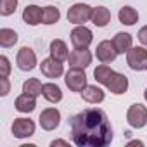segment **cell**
I'll list each match as a JSON object with an SVG mask.
<instances>
[{
    "instance_id": "cell-8",
    "label": "cell",
    "mask_w": 147,
    "mask_h": 147,
    "mask_svg": "<svg viewBox=\"0 0 147 147\" xmlns=\"http://www.w3.org/2000/svg\"><path fill=\"white\" fill-rule=\"evenodd\" d=\"M67 62H69V67L87 69L92 64V52L88 49H75V50L69 52Z\"/></svg>"
},
{
    "instance_id": "cell-22",
    "label": "cell",
    "mask_w": 147,
    "mask_h": 147,
    "mask_svg": "<svg viewBox=\"0 0 147 147\" xmlns=\"http://www.w3.org/2000/svg\"><path fill=\"white\" fill-rule=\"evenodd\" d=\"M114 75V69L113 67H109L107 64H99L95 69H94V76H95V82L97 83H100V85H107L109 83V80H111V76Z\"/></svg>"
},
{
    "instance_id": "cell-9",
    "label": "cell",
    "mask_w": 147,
    "mask_h": 147,
    "mask_svg": "<svg viewBox=\"0 0 147 147\" xmlns=\"http://www.w3.org/2000/svg\"><path fill=\"white\" fill-rule=\"evenodd\" d=\"M11 131L16 138H28L35 133V121L30 118H16L11 126Z\"/></svg>"
},
{
    "instance_id": "cell-23",
    "label": "cell",
    "mask_w": 147,
    "mask_h": 147,
    "mask_svg": "<svg viewBox=\"0 0 147 147\" xmlns=\"http://www.w3.org/2000/svg\"><path fill=\"white\" fill-rule=\"evenodd\" d=\"M18 43V33L11 28H2L0 30V45L4 49H9V47H14Z\"/></svg>"
},
{
    "instance_id": "cell-21",
    "label": "cell",
    "mask_w": 147,
    "mask_h": 147,
    "mask_svg": "<svg viewBox=\"0 0 147 147\" xmlns=\"http://www.w3.org/2000/svg\"><path fill=\"white\" fill-rule=\"evenodd\" d=\"M42 95L49 100V102H52V104H57V102H61L62 100V90L55 85V83H43V88H42Z\"/></svg>"
},
{
    "instance_id": "cell-26",
    "label": "cell",
    "mask_w": 147,
    "mask_h": 147,
    "mask_svg": "<svg viewBox=\"0 0 147 147\" xmlns=\"http://www.w3.org/2000/svg\"><path fill=\"white\" fill-rule=\"evenodd\" d=\"M18 9V0H0V14L11 16Z\"/></svg>"
},
{
    "instance_id": "cell-25",
    "label": "cell",
    "mask_w": 147,
    "mask_h": 147,
    "mask_svg": "<svg viewBox=\"0 0 147 147\" xmlns=\"http://www.w3.org/2000/svg\"><path fill=\"white\" fill-rule=\"evenodd\" d=\"M61 19V12L55 5L43 7V24H55Z\"/></svg>"
},
{
    "instance_id": "cell-1",
    "label": "cell",
    "mask_w": 147,
    "mask_h": 147,
    "mask_svg": "<svg viewBox=\"0 0 147 147\" xmlns=\"http://www.w3.org/2000/svg\"><path fill=\"white\" fill-rule=\"evenodd\" d=\"M71 137L78 147H106L113 142V126L99 107H87L69 118Z\"/></svg>"
},
{
    "instance_id": "cell-5",
    "label": "cell",
    "mask_w": 147,
    "mask_h": 147,
    "mask_svg": "<svg viewBox=\"0 0 147 147\" xmlns=\"http://www.w3.org/2000/svg\"><path fill=\"white\" fill-rule=\"evenodd\" d=\"M69 36H71V43L75 49H88L90 43L94 42V33L85 24H78L76 28H73Z\"/></svg>"
},
{
    "instance_id": "cell-16",
    "label": "cell",
    "mask_w": 147,
    "mask_h": 147,
    "mask_svg": "<svg viewBox=\"0 0 147 147\" xmlns=\"http://www.w3.org/2000/svg\"><path fill=\"white\" fill-rule=\"evenodd\" d=\"M113 43L116 47V52L118 54H126L131 47H133V36L130 33H125V31H119L114 35L113 38Z\"/></svg>"
},
{
    "instance_id": "cell-2",
    "label": "cell",
    "mask_w": 147,
    "mask_h": 147,
    "mask_svg": "<svg viewBox=\"0 0 147 147\" xmlns=\"http://www.w3.org/2000/svg\"><path fill=\"white\" fill-rule=\"evenodd\" d=\"M92 11L94 7H90L88 4H75L67 9V21L75 26L85 24L92 19Z\"/></svg>"
},
{
    "instance_id": "cell-3",
    "label": "cell",
    "mask_w": 147,
    "mask_h": 147,
    "mask_svg": "<svg viewBox=\"0 0 147 147\" xmlns=\"http://www.w3.org/2000/svg\"><path fill=\"white\" fill-rule=\"evenodd\" d=\"M64 82H66V87L71 92H82L88 85L87 83L85 69H80V67H71L66 75H64Z\"/></svg>"
},
{
    "instance_id": "cell-32",
    "label": "cell",
    "mask_w": 147,
    "mask_h": 147,
    "mask_svg": "<svg viewBox=\"0 0 147 147\" xmlns=\"http://www.w3.org/2000/svg\"><path fill=\"white\" fill-rule=\"evenodd\" d=\"M144 99L147 100V88H145V92H144Z\"/></svg>"
},
{
    "instance_id": "cell-10",
    "label": "cell",
    "mask_w": 147,
    "mask_h": 147,
    "mask_svg": "<svg viewBox=\"0 0 147 147\" xmlns=\"http://www.w3.org/2000/svg\"><path fill=\"white\" fill-rule=\"evenodd\" d=\"M38 123H40V126H42L43 130H47V131L55 130V128L59 126V123H61V113H59V109H55V107H47V109H43V111L40 113Z\"/></svg>"
},
{
    "instance_id": "cell-19",
    "label": "cell",
    "mask_w": 147,
    "mask_h": 147,
    "mask_svg": "<svg viewBox=\"0 0 147 147\" xmlns=\"http://www.w3.org/2000/svg\"><path fill=\"white\" fill-rule=\"evenodd\" d=\"M97 28H104L109 24L111 21V11L104 5H99V7H94L92 11V19H90Z\"/></svg>"
},
{
    "instance_id": "cell-24",
    "label": "cell",
    "mask_w": 147,
    "mask_h": 147,
    "mask_svg": "<svg viewBox=\"0 0 147 147\" xmlns=\"http://www.w3.org/2000/svg\"><path fill=\"white\" fill-rule=\"evenodd\" d=\"M42 88H43V85L38 78H28L23 83V92L28 94V95H33V97L42 95Z\"/></svg>"
},
{
    "instance_id": "cell-31",
    "label": "cell",
    "mask_w": 147,
    "mask_h": 147,
    "mask_svg": "<svg viewBox=\"0 0 147 147\" xmlns=\"http://www.w3.org/2000/svg\"><path fill=\"white\" fill-rule=\"evenodd\" d=\"M128 145H144V142H140V140H131Z\"/></svg>"
},
{
    "instance_id": "cell-14",
    "label": "cell",
    "mask_w": 147,
    "mask_h": 147,
    "mask_svg": "<svg viewBox=\"0 0 147 147\" xmlns=\"http://www.w3.org/2000/svg\"><path fill=\"white\" fill-rule=\"evenodd\" d=\"M23 21L30 26L43 24V9L38 5H26V9L23 11Z\"/></svg>"
},
{
    "instance_id": "cell-15",
    "label": "cell",
    "mask_w": 147,
    "mask_h": 147,
    "mask_svg": "<svg viewBox=\"0 0 147 147\" xmlns=\"http://www.w3.org/2000/svg\"><path fill=\"white\" fill-rule=\"evenodd\" d=\"M80 94H82V99L85 102H88V104H100L106 99L104 90L100 87H97V85H87Z\"/></svg>"
},
{
    "instance_id": "cell-20",
    "label": "cell",
    "mask_w": 147,
    "mask_h": 147,
    "mask_svg": "<svg viewBox=\"0 0 147 147\" xmlns=\"http://www.w3.org/2000/svg\"><path fill=\"white\" fill-rule=\"evenodd\" d=\"M118 19H119V23L125 24V26H133L135 23H138V12H137L133 7L125 5V7L119 9V12H118Z\"/></svg>"
},
{
    "instance_id": "cell-27",
    "label": "cell",
    "mask_w": 147,
    "mask_h": 147,
    "mask_svg": "<svg viewBox=\"0 0 147 147\" xmlns=\"http://www.w3.org/2000/svg\"><path fill=\"white\" fill-rule=\"evenodd\" d=\"M11 75V62L7 55H0V78H9Z\"/></svg>"
},
{
    "instance_id": "cell-18",
    "label": "cell",
    "mask_w": 147,
    "mask_h": 147,
    "mask_svg": "<svg viewBox=\"0 0 147 147\" xmlns=\"http://www.w3.org/2000/svg\"><path fill=\"white\" fill-rule=\"evenodd\" d=\"M14 107L19 111V113H33L35 107H36V97L33 95H28V94H21L16 97L14 100Z\"/></svg>"
},
{
    "instance_id": "cell-11",
    "label": "cell",
    "mask_w": 147,
    "mask_h": 147,
    "mask_svg": "<svg viewBox=\"0 0 147 147\" xmlns=\"http://www.w3.org/2000/svg\"><path fill=\"white\" fill-rule=\"evenodd\" d=\"M40 69H42V75L47 78H59L64 75V64L54 57H47L40 62Z\"/></svg>"
},
{
    "instance_id": "cell-4",
    "label": "cell",
    "mask_w": 147,
    "mask_h": 147,
    "mask_svg": "<svg viewBox=\"0 0 147 147\" xmlns=\"http://www.w3.org/2000/svg\"><path fill=\"white\" fill-rule=\"evenodd\" d=\"M126 64L133 71H147V49L131 47L126 52Z\"/></svg>"
},
{
    "instance_id": "cell-28",
    "label": "cell",
    "mask_w": 147,
    "mask_h": 147,
    "mask_svg": "<svg viewBox=\"0 0 147 147\" xmlns=\"http://www.w3.org/2000/svg\"><path fill=\"white\" fill-rule=\"evenodd\" d=\"M0 83H2V90H0V95L5 97V95L11 92V83H9V78H0Z\"/></svg>"
},
{
    "instance_id": "cell-30",
    "label": "cell",
    "mask_w": 147,
    "mask_h": 147,
    "mask_svg": "<svg viewBox=\"0 0 147 147\" xmlns=\"http://www.w3.org/2000/svg\"><path fill=\"white\" fill-rule=\"evenodd\" d=\"M50 145H52V147H55V145H69V144H67L66 140H61V138H59V140H52V142H50Z\"/></svg>"
},
{
    "instance_id": "cell-12",
    "label": "cell",
    "mask_w": 147,
    "mask_h": 147,
    "mask_svg": "<svg viewBox=\"0 0 147 147\" xmlns=\"http://www.w3.org/2000/svg\"><path fill=\"white\" fill-rule=\"evenodd\" d=\"M95 55L100 62L104 64H111L116 57H118V52H116V47L113 43V40H102L97 49H95Z\"/></svg>"
},
{
    "instance_id": "cell-6",
    "label": "cell",
    "mask_w": 147,
    "mask_h": 147,
    "mask_svg": "<svg viewBox=\"0 0 147 147\" xmlns=\"http://www.w3.org/2000/svg\"><path fill=\"white\" fill-rule=\"evenodd\" d=\"M126 121L131 128H144L147 125V107L144 104H131L126 111Z\"/></svg>"
},
{
    "instance_id": "cell-17",
    "label": "cell",
    "mask_w": 147,
    "mask_h": 147,
    "mask_svg": "<svg viewBox=\"0 0 147 147\" xmlns=\"http://www.w3.org/2000/svg\"><path fill=\"white\" fill-rule=\"evenodd\" d=\"M49 52H50V57H54V59H57V61H61V62L67 61V57H69V50H67L66 42H64V40H59V38H55V40L50 42Z\"/></svg>"
},
{
    "instance_id": "cell-13",
    "label": "cell",
    "mask_w": 147,
    "mask_h": 147,
    "mask_svg": "<svg viewBox=\"0 0 147 147\" xmlns=\"http://www.w3.org/2000/svg\"><path fill=\"white\" fill-rule=\"evenodd\" d=\"M106 87H107V90L111 94L121 95V94H125L128 90V78L123 75V73H116L114 71V75L111 76V80H109V83Z\"/></svg>"
},
{
    "instance_id": "cell-29",
    "label": "cell",
    "mask_w": 147,
    "mask_h": 147,
    "mask_svg": "<svg viewBox=\"0 0 147 147\" xmlns=\"http://www.w3.org/2000/svg\"><path fill=\"white\" fill-rule=\"evenodd\" d=\"M137 36H138V42H140L144 47H147V24L138 30V35H137Z\"/></svg>"
},
{
    "instance_id": "cell-7",
    "label": "cell",
    "mask_w": 147,
    "mask_h": 147,
    "mask_svg": "<svg viewBox=\"0 0 147 147\" xmlns=\"http://www.w3.org/2000/svg\"><path fill=\"white\" fill-rule=\"evenodd\" d=\"M16 64L21 71H33L38 64L35 50L30 49V47H21L18 55H16Z\"/></svg>"
}]
</instances>
